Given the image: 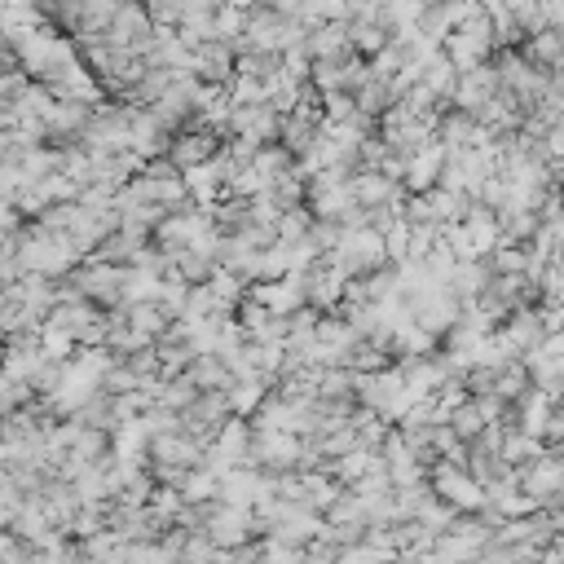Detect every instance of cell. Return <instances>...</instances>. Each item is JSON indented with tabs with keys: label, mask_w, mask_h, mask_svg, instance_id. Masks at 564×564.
Returning a JSON list of instances; mask_svg holds the SVG:
<instances>
[{
	"label": "cell",
	"mask_w": 564,
	"mask_h": 564,
	"mask_svg": "<svg viewBox=\"0 0 564 564\" xmlns=\"http://www.w3.org/2000/svg\"><path fill=\"white\" fill-rule=\"evenodd\" d=\"M234 419V405H229V392H198L185 410H181V423H185V432H194L198 441H216V432L225 427Z\"/></svg>",
	"instance_id": "obj_7"
},
{
	"label": "cell",
	"mask_w": 564,
	"mask_h": 564,
	"mask_svg": "<svg viewBox=\"0 0 564 564\" xmlns=\"http://www.w3.org/2000/svg\"><path fill=\"white\" fill-rule=\"evenodd\" d=\"M427 480H432L436 498H445L454 511H480V507L489 502L485 480H476L471 467H463V463H454V458H436L432 471H427Z\"/></svg>",
	"instance_id": "obj_2"
},
{
	"label": "cell",
	"mask_w": 564,
	"mask_h": 564,
	"mask_svg": "<svg viewBox=\"0 0 564 564\" xmlns=\"http://www.w3.org/2000/svg\"><path fill=\"white\" fill-rule=\"evenodd\" d=\"M441 48H445V57H449L458 70H471V66H480V62H489V57H494V44L476 40V35H471V31H463V26H454V31L441 40Z\"/></svg>",
	"instance_id": "obj_17"
},
{
	"label": "cell",
	"mask_w": 564,
	"mask_h": 564,
	"mask_svg": "<svg viewBox=\"0 0 564 564\" xmlns=\"http://www.w3.org/2000/svg\"><path fill=\"white\" fill-rule=\"evenodd\" d=\"M494 282V264H489V256H471V260H458L454 264V273L445 278V286L467 304V300H476L485 286Z\"/></svg>",
	"instance_id": "obj_16"
},
{
	"label": "cell",
	"mask_w": 564,
	"mask_h": 564,
	"mask_svg": "<svg viewBox=\"0 0 564 564\" xmlns=\"http://www.w3.org/2000/svg\"><path fill=\"white\" fill-rule=\"evenodd\" d=\"M330 260H339L348 273H370V269H379V264H392V260H388V238H383L370 220L344 229V238H339V247L330 251Z\"/></svg>",
	"instance_id": "obj_4"
},
{
	"label": "cell",
	"mask_w": 564,
	"mask_h": 564,
	"mask_svg": "<svg viewBox=\"0 0 564 564\" xmlns=\"http://www.w3.org/2000/svg\"><path fill=\"white\" fill-rule=\"evenodd\" d=\"M335 18H348V0H304L300 4V22L313 31L322 22H335Z\"/></svg>",
	"instance_id": "obj_30"
},
{
	"label": "cell",
	"mask_w": 564,
	"mask_h": 564,
	"mask_svg": "<svg viewBox=\"0 0 564 564\" xmlns=\"http://www.w3.org/2000/svg\"><path fill=\"white\" fill-rule=\"evenodd\" d=\"M502 88V70H498V62L489 57V62H480V66H471V70H463V79H458V88H454V106H463V110H480L494 93Z\"/></svg>",
	"instance_id": "obj_10"
},
{
	"label": "cell",
	"mask_w": 564,
	"mask_h": 564,
	"mask_svg": "<svg viewBox=\"0 0 564 564\" xmlns=\"http://www.w3.org/2000/svg\"><path fill=\"white\" fill-rule=\"evenodd\" d=\"M463 225H467V234H471V242H476L480 256H489V251L502 242V216H498V207H489V203H480V198H471Z\"/></svg>",
	"instance_id": "obj_15"
},
{
	"label": "cell",
	"mask_w": 564,
	"mask_h": 564,
	"mask_svg": "<svg viewBox=\"0 0 564 564\" xmlns=\"http://www.w3.org/2000/svg\"><path fill=\"white\" fill-rule=\"evenodd\" d=\"M203 392H225L238 375H234V366L225 361V352H198L194 361H189V370H185Z\"/></svg>",
	"instance_id": "obj_20"
},
{
	"label": "cell",
	"mask_w": 564,
	"mask_h": 564,
	"mask_svg": "<svg viewBox=\"0 0 564 564\" xmlns=\"http://www.w3.org/2000/svg\"><path fill=\"white\" fill-rule=\"evenodd\" d=\"M520 48H524L529 62H538V66H546V70H560V66H564V31H560V26H538V31H529V40H524Z\"/></svg>",
	"instance_id": "obj_21"
},
{
	"label": "cell",
	"mask_w": 564,
	"mask_h": 564,
	"mask_svg": "<svg viewBox=\"0 0 564 564\" xmlns=\"http://www.w3.org/2000/svg\"><path fill=\"white\" fill-rule=\"evenodd\" d=\"M449 423H454V432H458L463 441H476V436L489 427V419H485V410H480V397H467L463 405H454V410H449Z\"/></svg>",
	"instance_id": "obj_27"
},
{
	"label": "cell",
	"mask_w": 564,
	"mask_h": 564,
	"mask_svg": "<svg viewBox=\"0 0 564 564\" xmlns=\"http://www.w3.org/2000/svg\"><path fill=\"white\" fill-rule=\"evenodd\" d=\"M348 22H352V48L361 57H375L379 48H388V40H392L388 22H379V18H348Z\"/></svg>",
	"instance_id": "obj_23"
},
{
	"label": "cell",
	"mask_w": 564,
	"mask_h": 564,
	"mask_svg": "<svg viewBox=\"0 0 564 564\" xmlns=\"http://www.w3.org/2000/svg\"><path fill=\"white\" fill-rule=\"evenodd\" d=\"M542 449H546V441H542V436H533V432H529V427H520V423H507V432H502V445H498V454H502L511 467H524V463H533Z\"/></svg>",
	"instance_id": "obj_22"
},
{
	"label": "cell",
	"mask_w": 564,
	"mask_h": 564,
	"mask_svg": "<svg viewBox=\"0 0 564 564\" xmlns=\"http://www.w3.org/2000/svg\"><path fill=\"white\" fill-rule=\"evenodd\" d=\"M308 48H313V57H344V53H352V22L335 18V22L313 26L308 31Z\"/></svg>",
	"instance_id": "obj_19"
},
{
	"label": "cell",
	"mask_w": 564,
	"mask_h": 564,
	"mask_svg": "<svg viewBox=\"0 0 564 564\" xmlns=\"http://www.w3.org/2000/svg\"><path fill=\"white\" fill-rule=\"evenodd\" d=\"M357 401L397 423V419L414 405V392H410V383H405V370H401V366H388V370H375V375H361V379H357Z\"/></svg>",
	"instance_id": "obj_1"
},
{
	"label": "cell",
	"mask_w": 564,
	"mask_h": 564,
	"mask_svg": "<svg viewBox=\"0 0 564 564\" xmlns=\"http://www.w3.org/2000/svg\"><path fill=\"white\" fill-rule=\"evenodd\" d=\"M247 13H251V9H238V4L220 0V9H216V31H220L225 40L242 35V31H247Z\"/></svg>",
	"instance_id": "obj_32"
},
{
	"label": "cell",
	"mask_w": 564,
	"mask_h": 564,
	"mask_svg": "<svg viewBox=\"0 0 564 564\" xmlns=\"http://www.w3.org/2000/svg\"><path fill=\"white\" fill-rule=\"evenodd\" d=\"M251 458L264 471H295L300 458H304V432H291V427H256Z\"/></svg>",
	"instance_id": "obj_5"
},
{
	"label": "cell",
	"mask_w": 564,
	"mask_h": 564,
	"mask_svg": "<svg viewBox=\"0 0 564 564\" xmlns=\"http://www.w3.org/2000/svg\"><path fill=\"white\" fill-rule=\"evenodd\" d=\"M176 269H181L189 282H207V278L220 269V256L207 251V247H185V251H176Z\"/></svg>",
	"instance_id": "obj_26"
},
{
	"label": "cell",
	"mask_w": 564,
	"mask_h": 564,
	"mask_svg": "<svg viewBox=\"0 0 564 564\" xmlns=\"http://www.w3.org/2000/svg\"><path fill=\"white\" fill-rule=\"evenodd\" d=\"M234 70H238V53H234V44H229L225 35H216V40H207V44L194 48V75H198V79L229 84Z\"/></svg>",
	"instance_id": "obj_13"
},
{
	"label": "cell",
	"mask_w": 564,
	"mask_h": 564,
	"mask_svg": "<svg viewBox=\"0 0 564 564\" xmlns=\"http://www.w3.org/2000/svg\"><path fill=\"white\" fill-rule=\"evenodd\" d=\"M123 269H128V264H110V260H101V256H88V260H79V264L66 273V282H70L79 295L97 300L101 308H119V304H123Z\"/></svg>",
	"instance_id": "obj_3"
},
{
	"label": "cell",
	"mask_w": 564,
	"mask_h": 564,
	"mask_svg": "<svg viewBox=\"0 0 564 564\" xmlns=\"http://www.w3.org/2000/svg\"><path fill=\"white\" fill-rule=\"evenodd\" d=\"M154 26H181L185 13H189V0H145Z\"/></svg>",
	"instance_id": "obj_31"
},
{
	"label": "cell",
	"mask_w": 564,
	"mask_h": 564,
	"mask_svg": "<svg viewBox=\"0 0 564 564\" xmlns=\"http://www.w3.org/2000/svg\"><path fill=\"white\" fill-rule=\"evenodd\" d=\"M269 388H273V379L264 375V370H247V375H238L225 392H229V405H234V414H256L260 410V401L269 397Z\"/></svg>",
	"instance_id": "obj_18"
},
{
	"label": "cell",
	"mask_w": 564,
	"mask_h": 564,
	"mask_svg": "<svg viewBox=\"0 0 564 564\" xmlns=\"http://www.w3.org/2000/svg\"><path fill=\"white\" fill-rule=\"evenodd\" d=\"M207 533L229 551V560H234V551L242 546V542H251V538H260L264 529H260V520H256V511L251 507H238V502H216L212 507V520H207Z\"/></svg>",
	"instance_id": "obj_6"
},
{
	"label": "cell",
	"mask_w": 564,
	"mask_h": 564,
	"mask_svg": "<svg viewBox=\"0 0 564 564\" xmlns=\"http://www.w3.org/2000/svg\"><path fill=\"white\" fill-rule=\"evenodd\" d=\"M216 313H220V304H216V295H212V282H194L189 295H185L181 317H185V322H203V317H216Z\"/></svg>",
	"instance_id": "obj_29"
},
{
	"label": "cell",
	"mask_w": 564,
	"mask_h": 564,
	"mask_svg": "<svg viewBox=\"0 0 564 564\" xmlns=\"http://www.w3.org/2000/svg\"><path fill=\"white\" fill-rule=\"evenodd\" d=\"M207 282H212V295H216L220 313H238V304L247 300V286H251L247 278H238V273H234V269H225V264H220Z\"/></svg>",
	"instance_id": "obj_24"
},
{
	"label": "cell",
	"mask_w": 564,
	"mask_h": 564,
	"mask_svg": "<svg viewBox=\"0 0 564 564\" xmlns=\"http://www.w3.org/2000/svg\"><path fill=\"white\" fill-rule=\"evenodd\" d=\"M542 441H546L551 449H555V445H564V401H555V410H551V419H546Z\"/></svg>",
	"instance_id": "obj_33"
},
{
	"label": "cell",
	"mask_w": 564,
	"mask_h": 564,
	"mask_svg": "<svg viewBox=\"0 0 564 564\" xmlns=\"http://www.w3.org/2000/svg\"><path fill=\"white\" fill-rule=\"evenodd\" d=\"M40 339H44V352H48L53 361H70V357L79 352V335L66 330V326H57V322H44Z\"/></svg>",
	"instance_id": "obj_28"
},
{
	"label": "cell",
	"mask_w": 564,
	"mask_h": 564,
	"mask_svg": "<svg viewBox=\"0 0 564 564\" xmlns=\"http://www.w3.org/2000/svg\"><path fill=\"white\" fill-rule=\"evenodd\" d=\"M352 198L361 207H379V203H397L405 198V185L397 176H388L383 167H357L352 172Z\"/></svg>",
	"instance_id": "obj_14"
},
{
	"label": "cell",
	"mask_w": 564,
	"mask_h": 564,
	"mask_svg": "<svg viewBox=\"0 0 564 564\" xmlns=\"http://www.w3.org/2000/svg\"><path fill=\"white\" fill-rule=\"evenodd\" d=\"M498 335L507 339V348L516 352V357H524V352H533L538 344H542V335H546V322H542V308L538 304H524V308H516L502 326H498Z\"/></svg>",
	"instance_id": "obj_12"
},
{
	"label": "cell",
	"mask_w": 564,
	"mask_h": 564,
	"mask_svg": "<svg viewBox=\"0 0 564 564\" xmlns=\"http://www.w3.org/2000/svg\"><path fill=\"white\" fill-rule=\"evenodd\" d=\"M436 137L449 145V150H467V145H480V141H494L498 132H489L471 110H463V106H445L441 110V119H436Z\"/></svg>",
	"instance_id": "obj_9"
},
{
	"label": "cell",
	"mask_w": 564,
	"mask_h": 564,
	"mask_svg": "<svg viewBox=\"0 0 564 564\" xmlns=\"http://www.w3.org/2000/svg\"><path fill=\"white\" fill-rule=\"evenodd\" d=\"M458 79H463V70H458V66L445 57V48H441V53H436V57L423 66V84H427V88H432L441 101H449V97H454Z\"/></svg>",
	"instance_id": "obj_25"
},
{
	"label": "cell",
	"mask_w": 564,
	"mask_h": 564,
	"mask_svg": "<svg viewBox=\"0 0 564 564\" xmlns=\"http://www.w3.org/2000/svg\"><path fill=\"white\" fill-rule=\"evenodd\" d=\"M225 150V132H212V128H176L172 132V145H167V159L185 172V167H198V163H212L216 154Z\"/></svg>",
	"instance_id": "obj_8"
},
{
	"label": "cell",
	"mask_w": 564,
	"mask_h": 564,
	"mask_svg": "<svg viewBox=\"0 0 564 564\" xmlns=\"http://www.w3.org/2000/svg\"><path fill=\"white\" fill-rule=\"evenodd\" d=\"M546 560H564V524L551 533V542H546Z\"/></svg>",
	"instance_id": "obj_34"
},
{
	"label": "cell",
	"mask_w": 564,
	"mask_h": 564,
	"mask_svg": "<svg viewBox=\"0 0 564 564\" xmlns=\"http://www.w3.org/2000/svg\"><path fill=\"white\" fill-rule=\"evenodd\" d=\"M445 159H449V145H445L441 137L427 141L423 150H414L410 163H405V189H410V194L436 189V185H441V172H445Z\"/></svg>",
	"instance_id": "obj_11"
}]
</instances>
